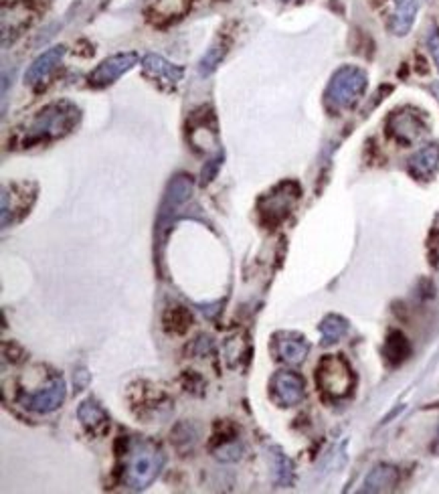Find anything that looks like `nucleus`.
<instances>
[{
  "label": "nucleus",
  "instance_id": "16",
  "mask_svg": "<svg viewBox=\"0 0 439 494\" xmlns=\"http://www.w3.org/2000/svg\"><path fill=\"white\" fill-rule=\"evenodd\" d=\"M409 354H411L409 340L405 338L403 332L393 330V332L389 334L387 343H385V356H387V361L393 363V365H399V363H403Z\"/></svg>",
  "mask_w": 439,
  "mask_h": 494
},
{
  "label": "nucleus",
  "instance_id": "12",
  "mask_svg": "<svg viewBox=\"0 0 439 494\" xmlns=\"http://www.w3.org/2000/svg\"><path fill=\"white\" fill-rule=\"evenodd\" d=\"M288 187H290V185H288ZM288 187L281 185V187H278L274 192H270V195L263 199L261 213L267 217V223H278V221H281V219L290 213L294 201L298 199V190H296V192H288Z\"/></svg>",
  "mask_w": 439,
  "mask_h": 494
},
{
  "label": "nucleus",
  "instance_id": "10",
  "mask_svg": "<svg viewBox=\"0 0 439 494\" xmlns=\"http://www.w3.org/2000/svg\"><path fill=\"white\" fill-rule=\"evenodd\" d=\"M65 57V45H55V47L47 49L45 53H41L24 73V83L28 85H37L43 83L47 77L57 69V65L63 61Z\"/></svg>",
  "mask_w": 439,
  "mask_h": 494
},
{
  "label": "nucleus",
  "instance_id": "5",
  "mask_svg": "<svg viewBox=\"0 0 439 494\" xmlns=\"http://www.w3.org/2000/svg\"><path fill=\"white\" fill-rule=\"evenodd\" d=\"M367 88V73L358 67H342L334 73L326 97L336 108H350L358 101Z\"/></svg>",
  "mask_w": 439,
  "mask_h": 494
},
{
  "label": "nucleus",
  "instance_id": "11",
  "mask_svg": "<svg viewBox=\"0 0 439 494\" xmlns=\"http://www.w3.org/2000/svg\"><path fill=\"white\" fill-rule=\"evenodd\" d=\"M77 418H79L81 425L88 429V434H92L95 438L103 436L110 429V415H108V411L97 401L92 400V397L79 405Z\"/></svg>",
  "mask_w": 439,
  "mask_h": 494
},
{
  "label": "nucleus",
  "instance_id": "6",
  "mask_svg": "<svg viewBox=\"0 0 439 494\" xmlns=\"http://www.w3.org/2000/svg\"><path fill=\"white\" fill-rule=\"evenodd\" d=\"M65 397H67V385L63 377H57L39 391H23L19 395V403L33 413H51L63 405Z\"/></svg>",
  "mask_w": 439,
  "mask_h": 494
},
{
  "label": "nucleus",
  "instance_id": "17",
  "mask_svg": "<svg viewBox=\"0 0 439 494\" xmlns=\"http://www.w3.org/2000/svg\"><path fill=\"white\" fill-rule=\"evenodd\" d=\"M417 2L415 0H397V8L393 15V31L395 35H407V31L413 24V17H415Z\"/></svg>",
  "mask_w": 439,
  "mask_h": 494
},
{
  "label": "nucleus",
  "instance_id": "18",
  "mask_svg": "<svg viewBox=\"0 0 439 494\" xmlns=\"http://www.w3.org/2000/svg\"><path fill=\"white\" fill-rule=\"evenodd\" d=\"M348 332V322L338 316V314H328L320 324V334H322L324 345H332L338 343Z\"/></svg>",
  "mask_w": 439,
  "mask_h": 494
},
{
  "label": "nucleus",
  "instance_id": "23",
  "mask_svg": "<svg viewBox=\"0 0 439 494\" xmlns=\"http://www.w3.org/2000/svg\"><path fill=\"white\" fill-rule=\"evenodd\" d=\"M427 45H429L431 57H433V61H436V65H438V69H439V31L438 28H433V31L429 33Z\"/></svg>",
  "mask_w": 439,
  "mask_h": 494
},
{
  "label": "nucleus",
  "instance_id": "4",
  "mask_svg": "<svg viewBox=\"0 0 439 494\" xmlns=\"http://www.w3.org/2000/svg\"><path fill=\"white\" fill-rule=\"evenodd\" d=\"M190 195H192V179L190 176L179 174L170 181V185L164 192V199H162L158 219H156V241L160 247L164 245L166 233H168L176 213L190 199Z\"/></svg>",
  "mask_w": 439,
  "mask_h": 494
},
{
  "label": "nucleus",
  "instance_id": "9",
  "mask_svg": "<svg viewBox=\"0 0 439 494\" xmlns=\"http://www.w3.org/2000/svg\"><path fill=\"white\" fill-rule=\"evenodd\" d=\"M274 353L288 365H300L310 353V343L298 332H278L274 336Z\"/></svg>",
  "mask_w": 439,
  "mask_h": 494
},
{
  "label": "nucleus",
  "instance_id": "8",
  "mask_svg": "<svg viewBox=\"0 0 439 494\" xmlns=\"http://www.w3.org/2000/svg\"><path fill=\"white\" fill-rule=\"evenodd\" d=\"M138 55L134 51L128 53H117L108 59H103L95 69L90 73V85L93 88H106L112 85L119 75H124L126 71H130L138 63Z\"/></svg>",
  "mask_w": 439,
  "mask_h": 494
},
{
  "label": "nucleus",
  "instance_id": "7",
  "mask_svg": "<svg viewBox=\"0 0 439 494\" xmlns=\"http://www.w3.org/2000/svg\"><path fill=\"white\" fill-rule=\"evenodd\" d=\"M272 400L281 407H294L298 405L306 395V383L304 377L296 371H278L270 381Z\"/></svg>",
  "mask_w": 439,
  "mask_h": 494
},
{
  "label": "nucleus",
  "instance_id": "20",
  "mask_svg": "<svg viewBox=\"0 0 439 494\" xmlns=\"http://www.w3.org/2000/svg\"><path fill=\"white\" fill-rule=\"evenodd\" d=\"M227 51H229V45L219 37V39L213 43V47L208 49L207 53H205V57L201 59V65H199L201 75H210L213 71L217 69V67L221 65V61L225 59Z\"/></svg>",
  "mask_w": 439,
  "mask_h": 494
},
{
  "label": "nucleus",
  "instance_id": "1",
  "mask_svg": "<svg viewBox=\"0 0 439 494\" xmlns=\"http://www.w3.org/2000/svg\"><path fill=\"white\" fill-rule=\"evenodd\" d=\"M77 122H79V108L75 104H71L67 99L53 101L43 110H39L24 124L21 132V144L24 148H31V146L63 138L75 128Z\"/></svg>",
  "mask_w": 439,
  "mask_h": 494
},
{
  "label": "nucleus",
  "instance_id": "14",
  "mask_svg": "<svg viewBox=\"0 0 439 494\" xmlns=\"http://www.w3.org/2000/svg\"><path fill=\"white\" fill-rule=\"evenodd\" d=\"M439 165V144H429L425 148H421L415 156L409 160V172L421 179V181H429L433 176V172L438 170Z\"/></svg>",
  "mask_w": 439,
  "mask_h": 494
},
{
  "label": "nucleus",
  "instance_id": "15",
  "mask_svg": "<svg viewBox=\"0 0 439 494\" xmlns=\"http://www.w3.org/2000/svg\"><path fill=\"white\" fill-rule=\"evenodd\" d=\"M397 482H399V470L389 464H379L367 476L363 493H387L393 491Z\"/></svg>",
  "mask_w": 439,
  "mask_h": 494
},
{
  "label": "nucleus",
  "instance_id": "2",
  "mask_svg": "<svg viewBox=\"0 0 439 494\" xmlns=\"http://www.w3.org/2000/svg\"><path fill=\"white\" fill-rule=\"evenodd\" d=\"M162 468L164 454L160 447L148 440L136 438L126 447L122 480L130 491H144L158 478Z\"/></svg>",
  "mask_w": 439,
  "mask_h": 494
},
{
  "label": "nucleus",
  "instance_id": "3",
  "mask_svg": "<svg viewBox=\"0 0 439 494\" xmlns=\"http://www.w3.org/2000/svg\"><path fill=\"white\" fill-rule=\"evenodd\" d=\"M316 383L324 395L342 400L354 387V373L342 354H326L316 367Z\"/></svg>",
  "mask_w": 439,
  "mask_h": 494
},
{
  "label": "nucleus",
  "instance_id": "21",
  "mask_svg": "<svg viewBox=\"0 0 439 494\" xmlns=\"http://www.w3.org/2000/svg\"><path fill=\"white\" fill-rule=\"evenodd\" d=\"M274 462H276V464H274V466H276V482H278V484H290V482H292V470H294L290 458H288L285 454H281L279 450H276Z\"/></svg>",
  "mask_w": 439,
  "mask_h": 494
},
{
  "label": "nucleus",
  "instance_id": "13",
  "mask_svg": "<svg viewBox=\"0 0 439 494\" xmlns=\"http://www.w3.org/2000/svg\"><path fill=\"white\" fill-rule=\"evenodd\" d=\"M142 67L146 71V75H150L152 79L162 81V83H170V85L179 83L183 79V73H185L181 65H174V63L166 61L162 55H154V53L144 57Z\"/></svg>",
  "mask_w": 439,
  "mask_h": 494
},
{
  "label": "nucleus",
  "instance_id": "25",
  "mask_svg": "<svg viewBox=\"0 0 439 494\" xmlns=\"http://www.w3.org/2000/svg\"><path fill=\"white\" fill-rule=\"evenodd\" d=\"M438 442H439V434H438Z\"/></svg>",
  "mask_w": 439,
  "mask_h": 494
},
{
  "label": "nucleus",
  "instance_id": "19",
  "mask_svg": "<svg viewBox=\"0 0 439 494\" xmlns=\"http://www.w3.org/2000/svg\"><path fill=\"white\" fill-rule=\"evenodd\" d=\"M190 324H192V316L186 308L174 306L164 312V329L172 334H185Z\"/></svg>",
  "mask_w": 439,
  "mask_h": 494
},
{
  "label": "nucleus",
  "instance_id": "22",
  "mask_svg": "<svg viewBox=\"0 0 439 494\" xmlns=\"http://www.w3.org/2000/svg\"><path fill=\"white\" fill-rule=\"evenodd\" d=\"M217 458L223 460V462H235L241 458V444L231 438V440H225L221 446L217 447Z\"/></svg>",
  "mask_w": 439,
  "mask_h": 494
},
{
  "label": "nucleus",
  "instance_id": "24",
  "mask_svg": "<svg viewBox=\"0 0 439 494\" xmlns=\"http://www.w3.org/2000/svg\"><path fill=\"white\" fill-rule=\"evenodd\" d=\"M433 94H436V97L439 99V83H436V85H433Z\"/></svg>",
  "mask_w": 439,
  "mask_h": 494
}]
</instances>
